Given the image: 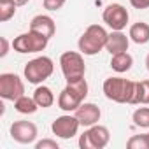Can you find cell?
Instances as JSON below:
<instances>
[{
  "mask_svg": "<svg viewBox=\"0 0 149 149\" xmlns=\"http://www.w3.org/2000/svg\"><path fill=\"white\" fill-rule=\"evenodd\" d=\"M111 140V133L107 126L104 125H93L88 126V130L79 137V147L81 149H104Z\"/></svg>",
  "mask_w": 149,
  "mask_h": 149,
  "instance_id": "52a82bcc",
  "label": "cell"
},
{
  "mask_svg": "<svg viewBox=\"0 0 149 149\" xmlns=\"http://www.w3.org/2000/svg\"><path fill=\"white\" fill-rule=\"evenodd\" d=\"M146 68H147V72H149V54L146 56Z\"/></svg>",
  "mask_w": 149,
  "mask_h": 149,
  "instance_id": "83f0119b",
  "label": "cell"
},
{
  "mask_svg": "<svg viewBox=\"0 0 149 149\" xmlns=\"http://www.w3.org/2000/svg\"><path fill=\"white\" fill-rule=\"evenodd\" d=\"M133 65V58L128 51H123V53H118V54H112L111 58V68L116 70L118 74H123V72H128Z\"/></svg>",
  "mask_w": 149,
  "mask_h": 149,
  "instance_id": "2e32d148",
  "label": "cell"
},
{
  "mask_svg": "<svg viewBox=\"0 0 149 149\" xmlns=\"http://www.w3.org/2000/svg\"><path fill=\"white\" fill-rule=\"evenodd\" d=\"M128 46H130V37H126L121 30H112L107 37V44H105V49L112 54H118V53H123V51H128Z\"/></svg>",
  "mask_w": 149,
  "mask_h": 149,
  "instance_id": "4fadbf2b",
  "label": "cell"
},
{
  "mask_svg": "<svg viewBox=\"0 0 149 149\" xmlns=\"http://www.w3.org/2000/svg\"><path fill=\"white\" fill-rule=\"evenodd\" d=\"M28 2H30V0H0V4H13L16 7H21V6H25Z\"/></svg>",
  "mask_w": 149,
  "mask_h": 149,
  "instance_id": "484cf974",
  "label": "cell"
},
{
  "mask_svg": "<svg viewBox=\"0 0 149 149\" xmlns=\"http://www.w3.org/2000/svg\"><path fill=\"white\" fill-rule=\"evenodd\" d=\"M86 97H88V83L84 77L67 83V86L58 97V107L65 112H76V109L84 102Z\"/></svg>",
  "mask_w": 149,
  "mask_h": 149,
  "instance_id": "6da1fadb",
  "label": "cell"
},
{
  "mask_svg": "<svg viewBox=\"0 0 149 149\" xmlns=\"http://www.w3.org/2000/svg\"><path fill=\"white\" fill-rule=\"evenodd\" d=\"M100 109L98 105L95 104H90V102H83L77 109H76V118L79 119L81 126H93L100 121Z\"/></svg>",
  "mask_w": 149,
  "mask_h": 149,
  "instance_id": "7c38bea8",
  "label": "cell"
},
{
  "mask_svg": "<svg viewBox=\"0 0 149 149\" xmlns=\"http://www.w3.org/2000/svg\"><path fill=\"white\" fill-rule=\"evenodd\" d=\"M126 147L128 149H149V144H147L146 135H133L128 139Z\"/></svg>",
  "mask_w": 149,
  "mask_h": 149,
  "instance_id": "44dd1931",
  "label": "cell"
},
{
  "mask_svg": "<svg viewBox=\"0 0 149 149\" xmlns=\"http://www.w3.org/2000/svg\"><path fill=\"white\" fill-rule=\"evenodd\" d=\"M65 2L67 0H44V9H47V11H60L63 6H65Z\"/></svg>",
  "mask_w": 149,
  "mask_h": 149,
  "instance_id": "603a6c76",
  "label": "cell"
},
{
  "mask_svg": "<svg viewBox=\"0 0 149 149\" xmlns=\"http://www.w3.org/2000/svg\"><path fill=\"white\" fill-rule=\"evenodd\" d=\"M16 6H13V4H0V21L2 23H6V21H9L14 14H16Z\"/></svg>",
  "mask_w": 149,
  "mask_h": 149,
  "instance_id": "7402d4cb",
  "label": "cell"
},
{
  "mask_svg": "<svg viewBox=\"0 0 149 149\" xmlns=\"http://www.w3.org/2000/svg\"><path fill=\"white\" fill-rule=\"evenodd\" d=\"M11 137L19 144H32L37 139V126L32 121H14L11 125Z\"/></svg>",
  "mask_w": 149,
  "mask_h": 149,
  "instance_id": "8fae6325",
  "label": "cell"
},
{
  "mask_svg": "<svg viewBox=\"0 0 149 149\" xmlns=\"http://www.w3.org/2000/svg\"><path fill=\"white\" fill-rule=\"evenodd\" d=\"M146 139H147V144H149V133H146Z\"/></svg>",
  "mask_w": 149,
  "mask_h": 149,
  "instance_id": "f1b7e54d",
  "label": "cell"
},
{
  "mask_svg": "<svg viewBox=\"0 0 149 149\" xmlns=\"http://www.w3.org/2000/svg\"><path fill=\"white\" fill-rule=\"evenodd\" d=\"M60 67H61L63 77L67 83L83 79L86 74V65H84L83 54L77 51H65L60 56Z\"/></svg>",
  "mask_w": 149,
  "mask_h": 149,
  "instance_id": "277c9868",
  "label": "cell"
},
{
  "mask_svg": "<svg viewBox=\"0 0 149 149\" xmlns=\"http://www.w3.org/2000/svg\"><path fill=\"white\" fill-rule=\"evenodd\" d=\"M107 37H109V33L105 32V28L102 25H90L84 30V33L79 37V42H77L79 51L86 56H95L105 47Z\"/></svg>",
  "mask_w": 149,
  "mask_h": 149,
  "instance_id": "7a4b0ae2",
  "label": "cell"
},
{
  "mask_svg": "<svg viewBox=\"0 0 149 149\" xmlns=\"http://www.w3.org/2000/svg\"><path fill=\"white\" fill-rule=\"evenodd\" d=\"M54 70V63L49 56H37L25 65V79L30 84H40Z\"/></svg>",
  "mask_w": 149,
  "mask_h": 149,
  "instance_id": "5b68a950",
  "label": "cell"
},
{
  "mask_svg": "<svg viewBox=\"0 0 149 149\" xmlns=\"http://www.w3.org/2000/svg\"><path fill=\"white\" fill-rule=\"evenodd\" d=\"M133 105H149V79L147 81H139L135 83V93L132 98Z\"/></svg>",
  "mask_w": 149,
  "mask_h": 149,
  "instance_id": "ac0fdd59",
  "label": "cell"
},
{
  "mask_svg": "<svg viewBox=\"0 0 149 149\" xmlns=\"http://www.w3.org/2000/svg\"><path fill=\"white\" fill-rule=\"evenodd\" d=\"M0 44H2V51H0V56L4 58V56L9 53V42H7L6 37H0Z\"/></svg>",
  "mask_w": 149,
  "mask_h": 149,
  "instance_id": "4316f807",
  "label": "cell"
},
{
  "mask_svg": "<svg viewBox=\"0 0 149 149\" xmlns=\"http://www.w3.org/2000/svg\"><path fill=\"white\" fill-rule=\"evenodd\" d=\"M128 37L132 42L135 44H147L149 42V25L144 23V21H137L130 26V32H128Z\"/></svg>",
  "mask_w": 149,
  "mask_h": 149,
  "instance_id": "9a60e30c",
  "label": "cell"
},
{
  "mask_svg": "<svg viewBox=\"0 0 149 149\" xmlns=\"http://www.w3.org/2000/svg\"><path fill=\"white\" fill-rule=\"evenodd\" d=\"M35 149H58V142L53 139H42L35 142Z\"/></svg>",
  "mask_w": 149,
  "mask_h": 149,
  "instance_id": "cb8c5ba5",
  "label": "cell"
},
{
  "mask_svg": "<svg viewBox=\"0 0 149 149\" xmlns=\"http://www.w3.org/2000/svg\"><path fill=\"white\" fill-rule=\"evenodd\" d=\"M135 126L139 128H149V107H139L133 111V116H132Z\"/></svg>",
  "mask_w": 149,
  "mask_h": 149,
  "instance_id": "ffe728a7",
  "label": "cell"
},
{
  "mask_svg": "<svg viewBox=\"0 0 149 149\" xmlns=\"http://www.w3.org/2000/svg\"><path fill=\"white\" fill-rule=\"evenodd\" d=\"M49 39L44 37L42 33L39 32H33V30H28L26 33H21L18 35L14 40H13V47L14 51L21 53V54H26V53H40L46 49Z\"/></svg>",
  "mask_w": 149,
  "mask_h": 149,
  "instance_id": "8992f818",
  "label": "cell"
},
{
  "mask_svg": "<svg viewBox=\"0 0 149 149\" xmlns=\"http://www.w3.org/2000/svg\"><path fill=\"white\" fill-rule=\"evenodd\" d=\"M81 123L79 119L76 118V114L70 116V114H63L60 118H56L51 125V130L56 137L60 139H72L74 135H77V130H79Z\"/></svg>",
  "mask_w": 149,
  "mask_h": 149,
  "instance_id": "30bf717a",
  "label": "cell"
},
{
  "mask_svg": "<svg viewBox=\"0 0 149 149\" xmlns=\"http://www.w3.org/2000/svg\"><path fill=\"white\" fill-rule=\"evenodd\" d=\"M14 109H16L18 112H21V114H33V112H37L39 105H37V102L33 100V97L23 95V97H19V98L14 102Z\"/></svg>",
  "mask_w": 149,
  "mask_h": 149,
  "instance_id": "d6986e66",
  "label": "cell"
},
{
  "mask_svg": "<svg viewBox=\"0 0 149 149\" xmlns=\"http://www.w3.org/2000/svg\"><path fill=\"white\" fill-rule=\"evenodd\" d=\"M33 100L37 102L39 107L46 109V107H51L54 104V93L47 86H37V90L33 91Z\"/></svg>",
  "mask_w": 149,
  "mask_h": 149,
  "instance_id": "e0dca14e",
  "label": "cell"
},
{
  "mask_svg": "<svg viewBox=\"0 0 149 149\" xmlns=\"http://www.w3.org/2000/svg\"><path fill=\"white\" fill-rule=\"evenodd\" d=\"M130 6L133 9H147L149 7V0H130Z\"/></svg>",
  "mask_w": 149,
  "mask_h": 149,
  "instance_id": "d4e9b609",
  "label": "cell"
},
{
  "mask_svg": "<svg viewBox=\"0 0 149 149\" xmlns=\"http://www.w3.org/2000/svg\"><path fill=\"white\" fill-rule=\"evenodd\" d=\"M23 95H25V84L19 76L11 74V72L0 74V97L4 100L16 102Z\"/></svg>",
  "mask_w": 149,
  "mask_h": 149,
  "instance_id": "ba28073f",
  "label": "cell"
},
{
  "mask_svg": "<svg viewBox=\"0 0 149 149\" xmlns=\"http://www.w3.org/2000/svg\"><path fill=\"white\" fill-rule=\"evenodd\" d=\"M30 30L39 32V33H42L44 37L51 39V37L54 35V32H56V25H54V21H53L51 16H47V14H39V16L32 18V21H30Z\"/></svg>",
  "mask_w": 149,
  "mask_h": 149,
  "instance_id": "5bb4252c",
  "label": "cell"
},
{
  "mask_svg": "<svg viewBox=\"0 0 149 149\" xmlns=\"http://www.w3.org/2000/svg\"><path fill=\"white\" fill-rule=\"evenodd\" d=\"M102 90H104L105 97L112 102L132 104V98L135 93V83L130 79H123V77H109L104 81Z\"/></svg>",
  "mask_w": 149,
  "mask_h": 149,
  "instance_id": "3957f363",
  "label": "cell"
},
{
  "mask_svg": "<svg viewBox=\"0 0 149 149\" xmlns=\"http://www.w3.org/2000/svg\"><path fill=\"white\" fill-rule=\"evenodd\" d=\"M102 19L104 23L112 28V30H123L126 25H128V11L121 6V4H111L104 9V14H102Z\"/></svg>",
  "mask_w": 149,
  "mask_h": 149,
  "instance_id": "9c48e42d",
  "label": "cell"
}]
</instances>
